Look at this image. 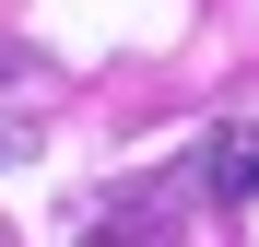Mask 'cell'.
<instances>
[{
  "label": "cell",
  "mask_w": 259,
  "mask_h": 247,
  "mask_svg": "<svg viewBox=\"0 0 259 247\" xmlns=\"http://www.w3.org/2000/svg\"><path fill=\"white\" fill-rule=\"evenodd\" d=\"M200 200H212V212H247V200H259V130H247V118H224V130L200 141Z\"/></svg>",
  "instance_id": "obj_1"
},
{
  "label": "cell",
  "mask_w": 259,
  "mask_h": 247,
  "mask_svg": "<svg viewBox=\"0 0 259 247\" xmlns=\"http://www.w3.org/2000/svg\"><path fill=\"white\" fill-rule=\"evenodd\" d=\"M0 71H12V47H0Z\"/></svg>",
  "instance_id": "obj_2"
}]
</instances>
